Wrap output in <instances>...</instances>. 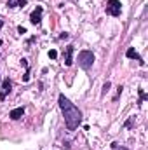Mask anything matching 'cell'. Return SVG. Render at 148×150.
Listing matches in <instances>:
<instances>
[{
	"label": "cell",
	"instance_id": "obj_3",
	"mask_svg": "<svg viewBox=\"0 0 148 150\" xmlns=\"http://www.w3.org/2000/svg\"><path fill=\"white\" fill-rule=\"evenodd\" d=\"M120 12H122V4H120V0H108L106 2V14H110V16H120Z\"/></svg>",
	"mask_w": 148,
	"mask_h": 150
},
{
	"label": "cell",
	"instance_id": "obj_12",
	"mask_svg": "<svg viewBox=\"0 0 148 150\" xmlns=\"http://www.w3.org/2000/svg\"><path fill=\"white\" fill-rule=\"evenodd\" d=\"M49 58H51V59H56V58H58V51L51 49V51H49Z\"/></svg>",
	"mask_w": 148,
	"mask_h": 150
},
{
	"label": "cell",
	"instance_id": "obj_17",
	"mask_svg": "<svg viewBox=\"0 0 148 150\" xmlns=\"http://www.w3.org/2000/svg\"><path fill=\"white\" fill-rule=\"evenodd\" d=\"M2 26H4V21H2V19H0V30H2Z\"/></svg>",
	"mask_w": 148,
	"mask_h": 150
},
{
	"label": "cell",
	"instance_id": "obj_16",
	"mask_svg": "<svg viewBox=\"0 0 148 150\" xmlns=\"http://www.w3.org/2000/svg\"><path fill=\"white\" fill-rule=\"evenodd\" d=\"M131 126H132V117H131V119L125 122V127H131Z\"/></svg>",
	"mask_w": 148,
	"mask_h": 150
},
{
	"label": "cell",
	"instance_id": "obj_10",
	"mask_svg": "<svg viewBox=\"0 0 148 150\" xmlns=\"http://www.w3.org/2000/svg\"><path fill=\"white\" fill-rule=\"evenodd\" d=\"M138 93H140V100H138V105H141V103H143V101H145V100L148 98V94L145 93V91H143V89H138Z\"/></svg>",
	"mask_w": 148,
	"mask_h": 150
},
{
	"label": "cell",
	"instance_id": "obj_13",
	"mask_svg": "<svg viewBox=\"0 0 148 150\" xmlns=\"http://www.w3.org/2000/svg\"><path fill=\"white\" fill-rule=\"evenodd\" d=\"M28 80H30V70L26 68V74L23 75V82H28Z\"/></svg>",
	"mask_w": 148,
	"mask_h": 150
},
{
	"label": "cell",
	"instance_id": "obj_2",
	"mask_svg": "<svg viewBox=\"0 0 148 150\" xmlns=\"http://www.w3.org/2000/svg\"><path fill=\"white\" fill-rule=\"evenodd\" d=\"M92 63H94V54L91 51H80V54H78V65H80V68L89 70L92 67Z\"/></svg>",
	"mask_w": 148,
	"mask_h": 150
},
{
	"label": "cell",
	"instance_id": "obj_9",
	"mask_svg": "<svg viewBox=\"0 0 148 150\" xmlns=\"http://www.w3.org/2000/svg\"><path fill=\"white\" fill-rule=\"evenodd\" d=\"M7 5L9 7H25L26 5V0H9Z\"/></svg>",
	"mask_w": 148,
	"mask_h": 150
},
{
	"label": "cell",
	"instance_id": "obj_6",
	"mask_svg": "<svg viewBox=\"0 0 148 150\" xmlns=\"http://www.w3.org/2000/svg\"><path fill=\"white\" fill-rule=\"evenodd\" d=\"M73 51H75L73 45H68V47L65 49V54H63V58H65V65H66V67H72V63H73V58H72Z\"/></svg>",
	"mask_w": 148,
	"mask_h": 150
},
{
	"label": "cell",
	"instance_id": "obj_4",
	"mask_svg": "<svg viewBox=\"0 0 148 150\" xmlns=\"http://www.w3.org/2000/svg\"><path fill=\"white\" fill-rule=\"evenodd\" d=\"M42 12H44V7L42 5H37V9H33V12L30 14V21L33 25H40L42 21Z\"/></svg>",
	"mask_w": 148,
	"mask_h": 150
},
{
	"label": "cell",
	"instance_id": "obj_8",
	"mask_svg": "<svg viewBox=\"0 0 148 150\" xmlns=\"http://www.w3.org/2000/svg\"><path fill=\"white\" fill-rule=\"evenodd\" d=\"M23 113H25V108H23V107H18V108L11 110L9 117H11L12 120H18V119H21V117H23Z\"/></svg>",
	"mask_w": 148,
	"mask_h": 150
},
{
	"label": "cell",
	"instance_id": "obj_1",
	"mask_svg": "<svg viewBox=\"0 0 148 150\" xmlns=\"http://www.w3.org/2000/svg\"><path fill=\"white\" fill-rule=\"evenodd\" d=\"M59 108L63 112L65 124H66L68 131H75L80 126V122H82V112L75 107L65 94H59Z\"/></svg>",
	"mask_w": 148,
	"mask_h": 150
},
{
	"label": "cell",
	"instance_id": "obj_7",
	"mask_svg": "<svg viewBox=\"0 0 148 150\" xmlns=\"http://www.w3.org/2000/svg\"><path fill=\"white\" fill-rule=\"evenodd\" d=\"M125 56H127V58H131V59H136V61H140V65H141V67H145V61H143V58H141V56L136 52V49H134V47H129V49H127V52H125Z\"/></svg>",
	"mask_w": 148,
	"mask_h": 150
},
{
	"label": "cell",
	"instance_id": "obj_11",
	"mask_svg": "<svg viewBox=\"0 0 148 150\" xmlns=\"http://www.w3.org/2000/svg\"><path fill=\"white\" fill-rule=\"evenodd\" d=\"M111 149H113V150H129V149H125V147H120V145H118V143H115V142L111 143Z\"/></svg>",
	"mask_w": 148,
	"mask_h": 150
},
{
	"label": "cell",
	"instance_id": "obj_18",
	"mask_svg": "<svg viewBox=\"0 0 148 150\" xmlns=\"http://www.w3.org/2000/svg\"><path fill=\"white\" fill-rule=\"evenodd\" d=\"M0 84H2V77H0Z\"/></svg>",
	"mask_w": 148,
	"mask_h": 150
},
{
	"label": "cell",
	"instance_id": "obj_14",
	"mask_svg": "<svg viewBox=\"0 0 148 150\" xmlns=\"http://www.w3.org/2000/svg\"><path fill=\"white\" fill-rule=\"evenodd\" d=\"M110 82H106V84H105V86H103V94H106V91H108V89H110Z\"/></svg>",
	"mask_w": 148,
	"mask_h": 150
},
{
	"label": "cell",
	"instance_id": "obj_5",
	"mask_svg": "<svg viewBox=\"0 0 148 150\" xmlns=\"http://www.w3.org/2000/svg\"><path fill=\"white\" fill-rule=\"evenodd\" d=\"M11 89H12V82H11L9 79H5V80H2V91H0V101H4V100L7 98V94L11 93Z\"/></svg>",
	"mask_w": 148,
	"mask_h": 150
},
{
	"label": "cell",
	"instance_id": "obj_19",
	"mask_svg": "<svg viewBox=\"0 0 148 150\" xmlns=\"http://www.w3.org/2000/svg\"><path fill=\"white\" fill-rule=\"evenodd\" d=\"M0 45H2V40H0Z\"/></svg>",
	"mask_w": 148,
	"mask_h": 150
},
{
	"label": "cell",
	"instance_id": "obj_15",
	"mask_svg": "<svg viewBox=\"0 0 148 150\" xmlns=\"http://www.w3.org/2000/svg\"><path fill=\"white\" fill-rule=\"evenodd\" d=\"M18 32H19V33H26V28H25V26H18Z\"/></svg>",
	"mask_w": 148,
	"mask_h": 150
}]
</instances>
